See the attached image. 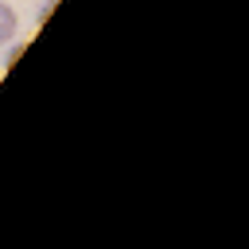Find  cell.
Segmentation results:
<instances>
[{
  "instance_id": "obj_1",
  "label": "cell",
  "mask_w": 249,
  "mask_h": 249,
  "mask_svg": "<svg viewBox=\"0 0 249 249\" xmlns=\"http://www.w3.org/2000/svg\"><path fill=\"white\" fill-rule=\"evenodd\" d=\"M16 31H19V16H16V8H12V4H4V0H0V43H12V39H16Z\"/></svg>"
},
{
  "instance_id": "obj_2",
  "label": "cell",
  "mask_w": 249,
  "mask_h": 249,
  "mask_svg": "<svg viewBox=\"0 0 249 249\" xmlns=\"http://www.w3.org/2000/svg\"><path fill=\"white\" fill-rule=\"evenodd\" d=\"M54 4H58V0H43V8H39V23H47V16L54 12Z\"/></svg>"
},
{
  "instance_id": "obj_3",
  "label": "cell",
  "mask_w": 249,
  "mask_h": 249,
  "mask_svg": "<svg viewBox=\"0 0 249 249\" xmlns=\"http://www.w3.org/2000/svg\"><path fill=\"white\" fill-rule=\"evenodd\" d=\"M19 54H23V43H12V47H8V66H12Z\"/></svg>"
}]
</instances>
